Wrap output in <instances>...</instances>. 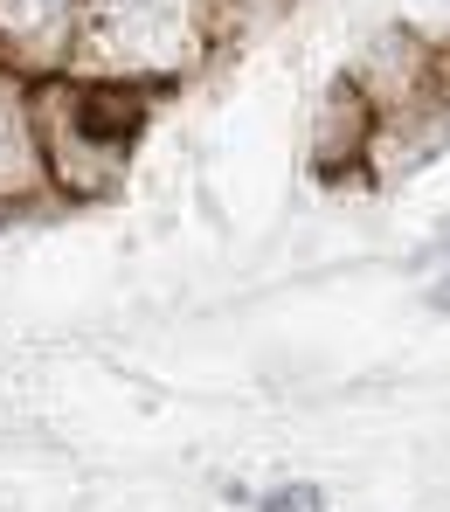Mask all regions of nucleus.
<instances>
[{
  "mask_svg": "<svg viewBox=\"0 0 450 512\" xmlns=\"http://www.w3.org/2000/svg\"><path fill=\"white\" fill-rule=\"evenodd\" d=\"M21 153H28V146H21V111H14V97L0 90V180L21 173Z\"/></svg>",
  "mask_w": 450,
  "mask_h": 512,
  "instance_id": "2",
  "label": "nucleus"
},
{
  "mask_svg": "<svg viewBox=\"0 0 450 512\" xmlns=\"http://www.w3.org/2000/svg\"><path fill=\"white\" fill-rule=\"evenodd\" d=\"M264 512H319V492H312V485H291V492L264 499Z\"/></svg>",
  "mask_w": 450,
  "mask_h": 512,
  "instance_id": "3",
  "label": "nucleus"
},
{
  "mask_svg": "<svg viewBox=\"0 0 450 512\" xmlns=\"http://www.w3.org/2000/svg\"><path fill=\"white\" fill-rule=\"evenodd\" d=\"M63 7H70V0H0V28H7V35H35V28L63 21Z\"/></svg>",
  "mask_w": 450,
  "mask_h": 512,
  "instance_id": "1",
  "label": "nucleus"
}]
</instances>
